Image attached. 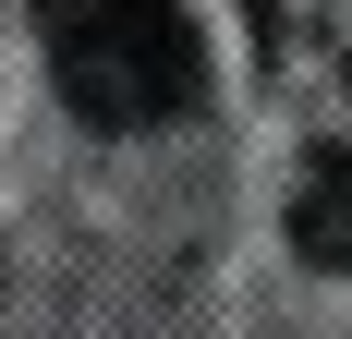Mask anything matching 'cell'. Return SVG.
I'll return each mask as SVG.
<instances>
[{
	"label": "cell",
	"instance_id": "6da1fadb",
	"mask_svg": "<svg viewBox=\"0 0 352 339\" xmlns=\"http://www.w3.org/2000/svg\"><path fill=\"white\" fill-rule=\"evenodd\" d=\"M49 73L98 134H146L207 97V49L182 0H49Z\"/></svg>",
	"mask_w": 352,
	"mask_h": 339
},
{
	"label": "cell",
	"instance_id": "7a4b0ae2",
	"mask_svg": "<svg viewBox=\"0 0 352 339\" xmlns=\"http://www.w3.org/2000/svg\"><path fill=\"white\" fill-rule=\"evenodd\" d=\"M292 242L304 267H352V145H316L292 182Z\"/></svg>",
	"mask_w": 352,
	"mask_h": 339
}]
</instances>
